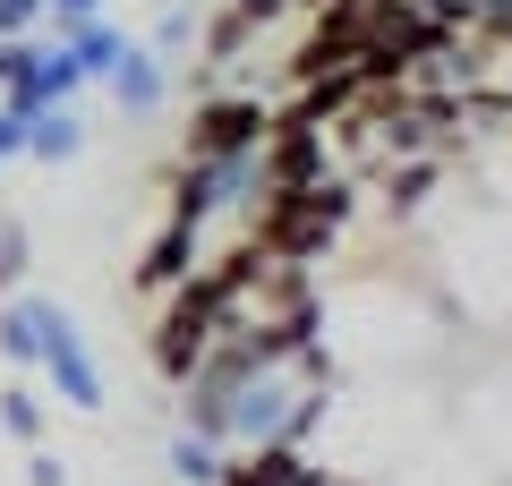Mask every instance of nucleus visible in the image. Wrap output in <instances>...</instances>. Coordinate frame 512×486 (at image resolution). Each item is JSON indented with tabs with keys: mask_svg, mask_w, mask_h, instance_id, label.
I'll list each match as a JSON object with an SVG mask.
<instances>
[{
	"mask_svg": "<svg viewBox=\"0 0 512 486\" xmlns=\"http://www.w3.org/2000/svg\"><path fill=\"white\" fill-rule=\"evenodd\" d=\"M26 486H69V469H60V452H26Z\"/></svg>",
	"mask_w": 512,
	"mask_h": 486,
	"instance_id": "nucleus-18",
	"label": "nucleus"
},
{
	"mask_svg": "<svg viewBox=\"0 0 512 486\" xmlns=\"http://www.w3.org/2000/svg\"><path fill=\"white\" fill-rule=\"evenodd\" d=\"M376 180H384V214H393V222H410V214L427 205V188L444 180V154H410V162H384Z\"/></svg>",
	"mask_w": 512,
	"mask_h": 486,
	"instance_id": "nucleus-8",
	"label": "nucleus"
},
{
	"mask_svg": "<svg viewBox=\"0 0 512 486\" xmlns=\"http://www.w3.org/2000/svg\"><path fill=\"white\" fill-rule=\"evenodd\" d=\"M43 384H52L77 418H103L111 410V384H103V367H94V342L77 333V316L60 299H43Z\"/></svg>",
	"mask_w": 512,
	"mask_h": 486,
	"instance_id": "nucleus-2",
	"label": "nucleus"
},
{
	"mask_svg": "<svg viewBox=\"0 0 512 486\" xmlns=\"http://www.w3.org/2000/svg\"><path fill=\"white\" fill-rule=\"evenodd\" d=\"M77 154H86V120H77V111H43V120H26V162L69 171Z\"/></svg>",
	"mask_w": 512,
	"mask_h": 486,
	"instance_id": "nucleus-9",
	"label": "nucleus"
},
{
	"mask_svg": "<svg viewBox=\"0 0 512 486\" xmlns=\"http://www.w3.org/2000/svg\"><path fill=\"white\" fill-rule=\"evenodd\" d=\"M111 0H43V26H77V18H103Z\"/></svg>",
	"mask_w": 512,
	"mask_h": 486,
	"instance_id": "nucleus-17",
	"label": "nucleus"
},
{
	"mask_svg": "<svg viewBox=\"0 0 512 486\" xmlns=\"http://www.w3.org/2000/svg\"><path fill=\"white\" fill-rule=\"evenodd\" d=\"M26 154V120H18V111H0V162H18Z\"/></svg>",
	"mask_w": 512,
	"mask_h": 486,
	"instance_id": "nucleus-19",
	"label": "nucleus"
},
{
	"mask_svg": "<svg viewBox=\"0 0 512 486\" xmlns=\"http://www.w3.org/2000/svg\"><path fill=\"white\" fill-rule=\"evenodd\" d=\"M188 35H197V18H188V9H163V18H154V52H180Z\"/></svg>",
	"mask_w": 512,
	"mask_h": 486,
	"instance_id": "nucleus-16",
	"label": "nucleus"
},
{
	"mask_svg": "<svg viewBox=\"0 0 512 486\" xmlns=\"http://www.w3.org/2000/svg\"><path fill=\"white\" fill-rule=\"evenodd\" d=\"M282 9H291V0H222L214 26H205V52H197V94H205V77H214V69H231V60L248 52V43L265 35Z\"/></svg>",
	"mask_w": 512,
	"mask_h": 486,
	"instance_id": "nucleus-4",
	"label": "nucleus"
},
{
	"mask_svg": "<svg viewBox=\"0 0 512 486\" xmlns=\"http://www.w3.org/2000/svg\"><path fill=\"white\" fill-rule=\"evenodd\" d=\"M26 273H35V239H26V222L0 214V299H18Z\"/></svg>",
	"mask_w": 512,
	"mask_h": 486,
	"instance_id": "nucleus-13",
	"label": "nucleus"
},
{
	"mask_svg": "<svg viewBox=\"0 0 512 486\" xmlns=\"http://www.w3.org/2000/svg\"><path fill=\"white\" fill-rule=\"evenodd\" d=\"M35 60H43V43H0V94L26 86V77H35Z\"/></svg>",
	"mask_w": 512,
	"mask_h": 486,
	"instance_id": "nucleus-15",
	"label": "nucleus"
},
{
	"mask_svg": "<svg viewBox=\"0 0 512 486\" xmlns=\"http://www.w3.org/2000/svg\"><path fill=\"white\" fill-rule=\"evenodd\" d=\"M128 26L120 18H77V26H60V52L77 60V77H86V86H103L111 69H120V52H128Z\"/></svg>",
	"mask_w": 512,
	"mask_h": 486,
	"instance_id": "nucleus-7",
	"label": "nucleus"
},
{
	"mask_svg": "<svg viewBox=\"0 0 512 486\" xmlns=\"http://www.w3.org/2000/svg\"><path fill=\"white\" fill-rule=\"evenodd\" d=\"M43 26V0H0V43H35Z\"/></svg>",
	"mask_w": 512,
	"mask_h": 486,
	"instance_id": "nucleus-14",
	"label": "nucleus"
},
{
	"mask_svg": "<svg viewBox=\"0 0 512 486\" xmlns=\"http://www.w3.org/2000/svg\"><path fill=\"white\" fill-rule=\"evenodd\" d=\"M197 265H205V222H188V214H163V231H154V248L137 256L128 290H137V299H171V290H180Z\"/></svg>",
	"mask_w": 512,
	"mask_h": 486,
	"instance_id": "nucleus-3",
	"label": "nucleus"
},
{
	"mask_svg": "<svg viewBox=\"0 0 512 486\" xmlns=\"http://www.w3.org/2000/svg\"><path fill=\"white\" fill-rule=\"evenodd\" d=\"M0 435H9V444H26V452H35L43 435H52V427H43V393H35L26 376H9V384H0Z\"/></svg>",
	"mask_w": 512,
	"mask_h": 486,
	"instance_id": "nucleus-10",
	"label": "nucleus"
},
{
	"mask_svg": "<svg viewBox=\"0 0 512 486\" xmlns=\"http://www.w3.org/2000/svg\"><path fill=\"white\" fill-rule=\"evenodd\" d=\"M0 367L9 376H43V290L0 299Z\"/></svg>",
	"mask_w": 512,
	"mask_h": 486,
	"instance_id": "nucleus-5",
	"label": "nucleus"
},
{
	"mask_svg": "<svg viewBox=\"0 0 512 486\" xmlns=\"http://www.w3.org/2000/svg\"><path fill=\"white\" fill-rule=\"evenodd\" d=\"M291 486H359V478H342V469H316V461H299V478Z\"/></svg>",
	"mask_w": 512,
	"mask_h": 486,
	"instance_id": "nucleus-20",
	"label": "nucleus"
},
{
	"mask_svg": "<svg viewBox=\"0 0 512 486\" xmlns=\"http://www.w3.org/2000/svg\"><path fill=\"white\" fill-rule=\"evenodd\" d=\"M163 461H171V478H180V486H222L231 452H222V444H197V435H171Z\"/></svg>",
	"mask_w": 512,
	"mask_h": 486,
	"instance_id": "nucleus-12",
	"label": "nucleus"
},
{
	"mask_svg": "<svg viewBox=\"0 0 512 486\" xmlns=\"http://www.w3.org/2000/svg\"><path fill=\"white\" fill-rule=\"evenodd\" d=\"M299 461H308V452H291V444H256V452H239V461L222 469V486H291Z\"/></svg>",
	"mask_w": 512,
	"mask_h": 486,
	"instance_id": "nucleus-11",
	"label": "nucleus"
},
{
	"mask_svg": "<svg viewBox=\"0 0 512 486\" xmlns=\"http://www.w3.org/2000/svg\"><path fill=\"white\" fill-rule=\"evenodd\" d=\"M103 86H111V103H120L128 120H137V111H163L171 69H163V52H154V43H128V52H120V69H111Z\"/></svg>",
	"mask_w": 512,
	"mask_h": 486,
	"instance_id": "nucleus-6",
	"label": "nucleus"
},
{
	"mask_svg": "<svg viewBox=\"0 0 512 486\" xmlns=\"http://www.w3.org/2000/svg\"><path fill=\"white\" fill-rule=\"evenodd\" d=\"M265 137H274V103H265V94H222V86H205V94H197V111H188L180 162L265 154Z\"/></svg>",
	"mask_w": 512,
	"mask_h": 486,
	"instance_id": "nucleus-1",
	"label": "nucleus"
}]
</instances>
